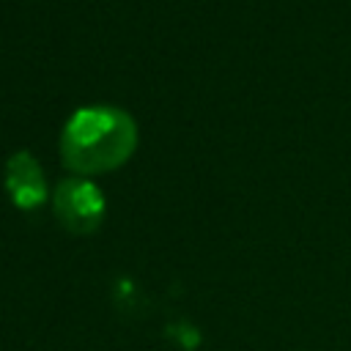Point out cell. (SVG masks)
<instances>
[{"instance_id": "obj_2", "label": "cell", "mask_w": 351, "mask_h": 351, "mask_svg": "<svg viewBox=\"0 0 351 351\" xmlns=\"http://www.w3.org/2000/svg\"><path fill=\"white\" fill-rule=\"evenodd\" d=\"M49 203H52L55 219L74 236L96 233L104 222V214H107L104 192L90 178H82V176L63 178L55 186Z\"/></svg>"}, {"instance_id": "obj_1", "label": "cell", "mask_w": 351, "mask_h": 351, "mask_svg": "<svg viewBox=\"0 0 351 351\" xmlns=\"http://www.w3.org/2000/svg\"><path fill=\"white\" fill-rule=\"evenodd\" d=\"M137 148L134 118L115 104H88L69 115L60 132V159L82 178L112 173Z\"/></svg>"}, {"instance_id": "obj_3", "label": "cell", "mask_w": 351, "mask_h": 351, "mask_svg": "<svg viewBox=\"0 0 351 351\" xmlns=\"http://www.w3.org/2000/svg\"><path fill=\"white\" fill-rule=\"evenodd\" d=\"M3 184H5L8 200L19 211H27V214L30 211H38L52 197L49 184H47V176H44L38 159L27 148H19V151H14L8 156L5 173H3Z\"/></svg>"}]
</instances>
